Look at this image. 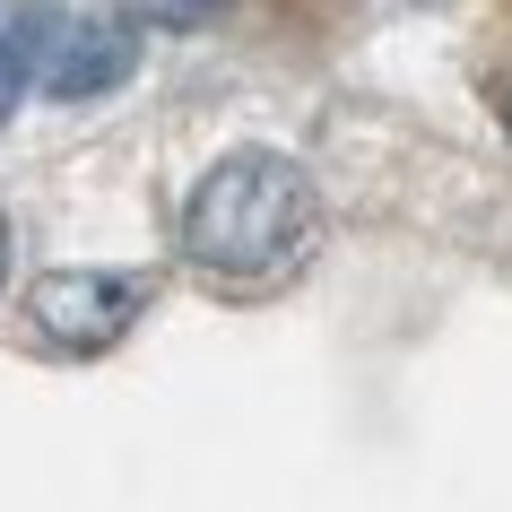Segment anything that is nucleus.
I'll use <instances>...</instances> for the list:
<instances>
[{
	"label": "nucleus",
	"mask_w": 512,
	"mask_h": 512,
	"mask_svg": "<svg viewBox=\"0 0 512 512\" xmlns=\"http://www.w3.org/2000/svg\"><path fill=\"white\" fill-rule=\"evenodd\" d=\"M313 235V183L278 148H235L200 174L183 209V252L209 278H278Z\"/></svg>",
	"instance_id": "1"
},
{
	"label": "nucleus",
	"mask_w": 512,
	"mask_h": 512,
	"mask_svg": "<svg viewBox=\"0 0 512 512\" xmlns=\"http://www.w3.org/2000/svg\"><path fill=\"white\" fill-rule=\"evenodd\" d=\"M139 313H148V278H122V270H44L27 287V322L70 356L113 348Z\"/></svg>",
	"instance_id": "2"
},
{
	"label": "nucleus",
	"mask_w": 512,
	"mask_h": 512,
	"mask_svg": "<svg viewBox=\"0 0 512 512\" xmlns=\"http://www.w3.org/2000/svg\"><path fill=\"white\" fill-rule=\"evenodd\" d=\"M139 70V18L131 9H96V18H70L44 61V96L61 105H87V96H113V87Z\"/></svg>",
	"instance_id": "3"
},
{
	"label": "nucleus",
	"mask_w": 512,
	"mask_h": 512,
	"mask_svg": "<svg viewBox=\"0 0 512 512\" xmlns=\"http://www.w3.org/2000/svg\"><path fill=\"white\" fill-rule=\"evenodd\" d=\"M53 44H61V9L53 0H0V122L18 113L27 87H44Z\"/></svg>",
	"instance_id": "4"
},
{
	"label": "nucleus",
	"mask_w": 512,
	"mask_h": 512,
	"mask_svg": "<svg viewBox=\"0 0 512 512\" xmlns=\"http://www.w3.org/2000/svg\"><path fill=\"white\" fill-rule=\"evenodd\" d=\"M209 9H217V0H157V18H174V27H200Z\"/></svg>",
	"instance_id": "5"
},
{
	"label": "nucleus",
	"mask_w": 512,
	"mask_h": 512,
	"mask_svg": "<svg viewBox=\"0 0 512 512\" xmlns=\"http://www.w3.org/2000/svg\"><path fill=\"white\" fill-rule=\"evenodd\" d=\"M495 113H504V131H512V79H495Z\"/></svg>",
	"instance_id": "6"
},
{
	"label": "nucleus",
	"mask_w": 512,
	"mask_h": 512,
	"mask_svg": "<svg viewBox=\"0 0 512 512\" xmlns=\"http://www.w3.org/2000/svg\"><path fill=\"white\" fill-rule=\"evenodd\" d=\"M0 278H9V217H0Z\"/></svg>",
	"instance_id": "7"
}]
</instances>
